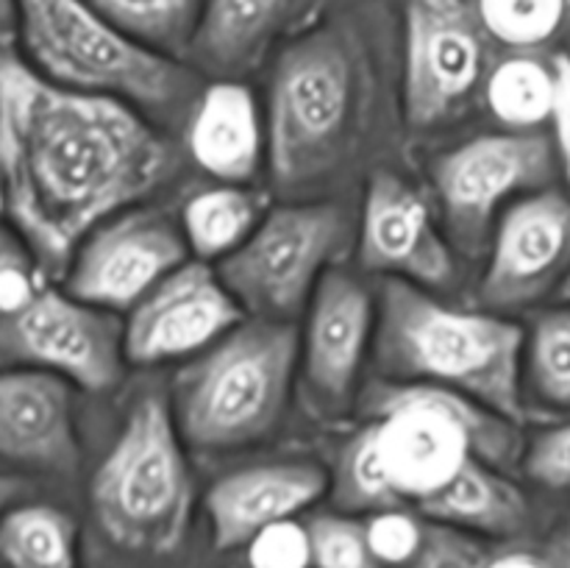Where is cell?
Returning a JSON list of instances; mask_svg holds the SVG:
<instances>
[{
  "mask_svg": "<svg viewBox=\"0 0 570 568\" xmlns=\"http://www.w3.org/2000/svg\"><path fill=\"white\" fill-rule=\"evenodd\" d=\"M529 365L543 399L570 407V310L540 317L529 343Z\"/></svg>",
  "mask_w": 570,
  "mask_h": 568,
  "instance_id": "cell-28",
  "label": "cell"
},
{
  "mask_svg": "<svg viewBox=\"0 0 570 568\" xmlns=\"http://www.w3.org/2000/svg\"><path fill=\"white\" fill-rule=\"evenodd\" d=\"M11 37V33H9ZM0 37V212L39 273L170 176L165 139L134 106L53 84Z\"/></svg>",
  "mask_w": 570,
  "mask_h": 568,
  "instance_id": "cell-1",
  "label": "cell"
},
{
  "mask_svg": "<svg viewBox=\"0 0 570 568\" xmlns=\"http://www.w3.org/2000/svg\"><path fill=\"white\" fill-rule=\"evenodd\" d=\"M95 521L115 546L137 555H170L193 516V477L170 399L134 401L120 434L89 484Z\"/></svg>",
  "mask_w": 570,
  "mask_h": 568,
  "instance_id": "cell-6",
  "label": "cell"
},
{
  "mask_svg": "<svg viewBox=\"0 0 570 568\" xmlns=\"http://www.w3.org/2000/svg\"><path fill=\"white\" fill-rule=\"evenodd\" d=\"M37 265L9 226H0V315L20 306L37 284Z\"/></svg>",
  "mask_w": 570,
  "mask_h": 568,
  "instance_id": "cell-33",
  "label": "cell"
},
{
  "mask_svg": "<svg viewBox=\"0 0 570 568\" xmlns=\"http://www.w3.org/2000/svg\"><path fill=\"white\" fill-rule=\"evenodd\" d=\"M557 150L540 131L484 134L440 156L434 187L460 243L476 245L507 198L532 193L554 178Z\"/></svg>",
  "mask_w": 570,
  "mask_h": 568,
  "instance_id": "cell-12",
  "label": "cell"
},
{
  "mask_svg": "<svg viewBox=\"0 0 570 568\" xmlns=\"http://www.w3.org/2000/svg\"><path fill=\"white\" fill-rule=\"evenodd\" d=\"M367 412L365 429L399 507L438 496L476 457L501 468L521 451L512 421L434 384H382Z\"/></svg>",
  "mask_w": 570,
  "mask_h": 568,
  "instance_id": "cell-5",
  "label": "cell"
},
{
  "mask_svg": "<svg viewBox=\"0 0 570 568\" xmlns=\"http://www.w3.org/2000/svg\"><path fill=\"white\" fill-rule=\"evenodd\" d=\"M326 17L284 45L273 72L267 150L282 187H304L332 170L351 137L360 98V39L345 20Z\"/></svg>",
  "mask_w": 570,
  "mask_h": 568,
  "instance_id": "cell-7",
  "label": "cell"
},
{
  "mask_svg": "<svg viewBox=\"0 0 570 568\" xmlns=\"http://www.w3.org/2000/svg\"><path fill=\"white\" fill-rule=\"evenodd\" d=\"M527 473L554 490H570V423L549 429L527 454Z\"/></svg>",
  "mask_w": 570,
  "mask_h": 568,
  "instance_id": "cell-34",
  "label": "cell"
},
{
  "mask_svg": "<svg viewBox=\"0 0 570 568\" xmlns=\"http://www.w3.org/2000/svg\"><path fill=\"white\" fill-rule=\"evenodd\" d=\"M301 334L287 321H243L173 379V415L184 440L226 451L267 438L289 404Z\"/></svg>",
  "mask_w": 570,
  "mask_h": 568,
  "instance_id": "cell-4",
  "label": "cell"
},
{
  "mask_svg": "<svg viewBox=\"0 0 570 568\" xmlns=\"http://www.w3.org/2000/svg\"><path fill=\"white\" fill-rule=\"evenodd\" d=\"M484 92L504 126L512 131H532L543 120H551L554 65H546L532 53H515L490 70Z\"/></svg>",
  "mask_w": 570,
  "mask_h": 568,
  "instance_id": "cell-25",
  "label": "cell"
},
{
  "mask_svg": "<svg viewBox=\"0 0 570 568\" xmlns=\"http://www.w3.org/2000/svg\"><path fill=\"white\" fill-rule=\"evenodd\" d=\"M184 262L189 245L178 223L165 212L126 209L78 245L65 290L100 310H131Z\"/></svg>",
  "mask_w": 570,
  "mask_h": 568,
  "instance_id": "cell-11",
  "label": "cell"
},
{
  "mask_svg": "<svg viewBox=\"0 0 570 568\" xmlns=\"http://www.w3.org/2000/svg\"><path fill=\"white\" fill-rule=\"evenodd\" d=\"M262 217V200L254 193L237 184H220L187 200L181 232L195 259L215 262L234 254L254 234Z\"/></svg>",
  "mask_w": 570,
  "mask_h": 568,
  "instance_id": "cell-23",
  "label": "cell"
},
{
  "mask_svg": "<svg viewBox=\"0 0 570 568\" xmlns=\"http://www.w3.org/2000/svg\"><path fill=\"white\" fill-rule=\"evenodd\" d=\"M334 499L343 510H390L399 507L384 479L382 466L373 451L371 434L362 429L340 457L337 479H334Z\"/></svg>",
  "mask_w": 570,
  "mask_h": 568,
  "instance_id": "cell-27",
  "label": "cell"
},
{
  "mask_svg": "<svg viewBox=\"0 0 570 568\" xmlns=\"http://www.w3.org/2000/svg\"><path fill=\"white\" fill-rule=\"evenodd\" d=\"M488 31L473 0H404V115L412 128L451 120L488 72Z\"/></svg>",
  "mask_w": 570,
  "mask_h": 568,
  "instance_id": "cell-10",
  "label": "cell"
},
{
  "mask_svg": "<svg viewBox=\"0 0 570 568\" xmlns=\"http://www.w3.org/2000/svg\"><path fill=\"white\" fill-rule=\"evenodd\" d=\"M373 326L376 306L371 290L348 273L328 271L306 306L301 340L306 384L326 410L337 412L351 401Z\"/></svg>",
  "mask_w": 570,
  "mask_h": 568,
  "instance_id": "cell-18",
  "label": "cell"
},
{
  "mask_svg": "<svg viewBox=\"0 0 570 568\" xmlns=\"http://www.w3.org/2000/svg\"><path fill=\"white\" fill-rule=\"evenodd\" d=\"M365 532L379 566H404V562L412 566L421 551L426 527L401 507H390V510L373 512L371 521L365 523Z\"/></svg>",
  "mask_w": 570,
  "mask_h": 568,
  "instance_id": "cell-30",
  "label": "cell"
},
{
  "mask_svg": "<svg viewBox=\"0 0 570 568\" xmlns=\"http://www.w3.org/2000/svg\"><path fill=\"white\" fill-rule=\"evenodd\" d=\"M348 243V217L334 204H289L267 212L217 273L245 312L287 321L309 306L328 265Z\"/></svg>",
  "mask_w": 570,
  "mask_h": 568,
  "instance_id": "cell-8",
  "label": "cell"
},
{
  "mask_svg": "<svg viewBox=\"0 0 570 568\" xmlns=\"http://www.w3.org/2000/svg\"><path fill=\"white\" fill-rule=\"evenodd\" d=\"M72 388L56 373L0 368V460L33 473H76L81 443Z\"/></svg>",
  "mask_w": 570,
  "mask_h": 568,
  "instance_id": "cell-16",
  "label": "cell"
},
{
  "mask_svg": "<svg viewBox=\"0 0 570 568\" xmlns=\"http://www.w3.org/2000/svg\"><path fill=\"white\" fill-rule=\"evenodd\" d=\"M245 321V310L209 262H184L161 278L122 323L126 360L134 365L198 356Z\"/></svg>",
  "mask_w": 570,
  "mask_h": 568,
  "instance_id": "cell-13",
  "label": "cell"
},
{
  "mask_svg": "<svg viewBox=\"0 0 570 568\" xmlns=\"http://www.w3.org/2000/svg\"><path fill=\"white\" fill-rule=\"evenodd\" d=\"M312 568H379L365 523L348 516H315L306 523Z\"/></svg>",
  "mask_w": 570,
  "mask_h": 568,
  "instance_id": "cell-29",
  "label": "cell"
},
{
  "mask_svg": "<svg viewBox=\"0 0 570 568\" xmlns=\"http://www.w3.org/2000/svg\"><path fill=\"white\" fill-rule=\"evenodd\" d=\"M484 31L515 53H532L562 39V0H473Z\"/></svg>",
  "mask_w": 570,
  "mask_h": 568,
  "instance_id": "cell-26",
  "label": "cell"
},
{
  "mask_svg": "<svg viewBox=\"0 0 570 568\" xmlns=\"http://www.w3.org/2000/svg\"><path fill=\"white\" fill-rule=\"evenodd\" d=\"M417 510L429 521L449 523L465 532L515 535L527 523L529 501L493 462L476 457L462 468L454 482L417 505Z\"/></svg>",
  "mask_w": 570,
  "mask_h": 568,
  "instance_id": "cell-21",
  "label": "cell"
},
{
  "mask_svg": "<svg viewBox=\"0 0 570 568\" xmlns=\"http://www.w3.org/2000/svg\"><path fill=\"white\" fill-rule=\"evenodd\" d=\"M570 278V195L534 193L501 217L479 298L490 310H521Z\"/></svg>",
  "mask_w": 570,
  "mask_h": 568,
  "instance_id": "cell-14",
  "label": "cell"
},
{
  "mask_svg": "<svg viewBox=\"0 0 570 568\" xmlns=\"http://www.w3.org/2000/svg\"><path fill=\"white\" fill-rule=\"evenodd\" d=\"M523 332L493 312L440 304L423 287L390 278L376 306V362L390 382L454 390L521 421Z\"/></svg>",
  "mask_w": 570,
  "mask_h": 568,
  "instance_id": "cell-2",
  "label": "cell"
},
{
  "mask_svg": "<svg viewBox=\"0 0 570 568\" xmlns=\"http://www.w3.org/2000/svg\"><path fill=\"white\" fill-rule=\"evenodd\" d=\"M17 28L14 0H0V37H9Z\"/></svg>",
  "mask_w": 570,
  "mask_h": 568,
  "instance_id": "cell-39",
  "label": "cell"
},
{
  "mask_svg": "<svg viewBox=\"0 0 570 568\" xmlns=\"http://www.w3.org/2000/svg\"><path fill=\"white\" fill-rule=\"evenodd\" d=\"M128 39L154 53L187 61L204 0H89Z\"/></svg>",
  "mask_w": 570,
  "mask_h": 568,
  "instance_id": "cell-24",
  "label": "cell"
},
{
  "mask_svg": "<svg viewBox=\"0 0 570 568\" xmlns=\"http://www.w3.org/2000/svg\"><path fill=\"white\" fill-rule=\"evenodd\" d=\"M566 3V26H562V50L560 53H568L570 56V0H562Z\"/></svg>",
  "mask_w": 570,
  "mask_h": 568,
  "instance_id": "cell-40",
  "label": "cell"
},
{
  "mask_svg": "<svg viewBox=\"0 0 570 568\" xmlns=\"http://www.w3.org/2000/svg\"><path fill=\"white\" fill-rule=\"evenodd\" d=\"M189 154L195 165L223 184L256 176L265 156L259 106L243 81H212L195 98L189 123Z\"/></svg>",
  "mask_w": 570,
  "mask_h": 568,
  "instance_id": "cell-20",
  "label": "cell"
},
{
  "mask_svg": "<svg viewBox=\"0 0 570 568\" xmlns=\"http://www.w3.org/2000/svg\"><path fill=\"white\" fill-rule=\"evenodd\" d=\"M26 490V482H22L20 477L0 471V518H3L6 510H11L17 501H22Z\"/></svg>",
  "mask_w": 570,
  "mask_h": 568,
  "instance_id": "cell-36",
  "label": "cell"
},
{
  "mask_svg": "<svg viewBox=\"0 0 570 568\" xmlns=\"http://www.w3.org/2000/svg\"><path fill=\"white\" fill-rule=\"evenodd\" d=\"M490 557L484 546L465 529L449 523H426V535L412 568H488Z\"/></svg>",
  "mask_w": 570,
  "mask_h": 568,
  "instance_id": "cell-31",
  "label": "cell"
},
{
  "mask_svg": "<svg viewBox=\"0 0 570 568\" xmlns=\"http://www.w3.org/2000/svg\"><path fill=\"white\" fill-rule=\"evenodd\" d=\"M326 490L328 473L309 460L267 462L228 473L206 493L212 543L217 551L248 546L262 529L293 521Z\"/></svg>",
  "mask_w": 570,
  "mask_h": 568,
  "instance_id": "cell-19",
  "label": "cell"
},
{
  "mask_svg": "<svg viewBox=\"0 0 570 568\" xmlns=\"http://www.w3.org/2000/svg\"><path fill=\"white\" fill-rule=\"evenodd\" d=\"M328 9L332 0H204L187 65L215 81H243L278 42H293Z\"/></svg>",
  "mask_w": 570,
  "mask_h": 568,
  "instance_id": "cell-17",
  "label": "cell"
},
{
  "mask_svg": "<svg viewBox=\"0 0 570 568\" xmlns=\"http://www.w3.org/2000/svg\"><path fill=\"white\" fill-rule=\"evenodd\" d=\"M6 568H78V527L70 512L42 501H17L0 518Z\"/></svg>",
  "mask_w": 570,
  "mask_h": 568,
  "instance_id": "cell-22",
  "label": "cell"
},
{
  "mask_svg": "<svg viewBox=\"0 0 570 568\" xmlns=\"http://www.w3.org/2000/svg\"><path fill=\"white\" fill-rule=\"evenodd\" d=\"M551 65H554V106H551L554 150L570 184V56L557 53Z\"/></svg>",
  "mask_w": 570,
  "mask_h": 568,
  "instance_id": "cell-35",
  "label": "cell"
},
{
  "mask_svg": "<svg viewBox=\"0 0 570 568\" xmlns=\"http://www.w3.org/2000/svg\"><path fill=\"white\" fill-rule=\"evenodd\" d=\"M488 568H557V566L549 560V557L527 555V551H512V555L490 560Z\"/></svg>",
  "mask_w": 570,
  "mask_h": 568,
  "instance_id": "cell-37",
  "label": "cell"
},
{
  "mask_svg": "<svg viewBox=\"0 0 570 568\" xmlns=\"http://www.w3.org/2000/svg\"><path fill=\"white\" fill-rule=\"evenodd\" d=\"M549 560L554 562L557 568H570V529L568 532H562L560 538H557V543L551 546Z\"/></svg>",
  "mask_w": 570,
  "mask_h": 568,
  "instance_id": "cell-38",
  "label": "cell"
},
{
  "mask_svg": "<svg viewBox=\"0 0 570 568\" xmlns=\"http://www.w3.org/2000/svg\"><path fill=\"white\" fill-rule=\"evenodd\" d=\"M14 9L20 53L53 84L117 98L142 115H173L200 95L187 61L137 45L89 0H14Z\"/></svg>",
  "mask_w": 570,
  "mask_h": 568,
  "instance_id": "cell-3",
  "label": "cell"
},
{
  "mask_svg": "<svg viewBox=\"0 0 570 568\" xmlns=\"http://www.w3.org/2000/svg\"><path fill=\"white\" fill-rule=\"evenodd\" d=\"M126 365L122 323L67 290L37 287L0 315V368L56 373L83 390H109Z\"/></svg>",
  "mask_w": 570,
  "mask_h": 568,
  "instance_id": "cell-9",
  "label": "cell"
},
{
  "mask_svg": "<svg viewBox=\"0 0 570 568\" xmlns=\"http://www.w3.org/2000/svg\"><path fill=\"white\" fill-rule=\"evenodd\" d=\"M245 549L250 568H312L309 532L295 518L262 529Z\"/></svg>",
  "mask_w": 570,
  "mask_h": 568,
  "instance_id": "cell-32",
  "label": "cell"
},
{
  "mask_svg": "<svg viewBox=\"0 0 570 568\" xmlns=\"http://www.w3.org/2000/svg\"><path fill=\"white\" fill-rule=\"evenodd\" d=\"M360 259L367 271L417 284L449 287L454 254L434 223L426 198L393 170L373 173L362 206Z\"/></svg>",
  "mask_w": 570,
  "mask_h": 568,
  "instance_id": "cell-15",
  "label": "cell"
}]
</instances>
